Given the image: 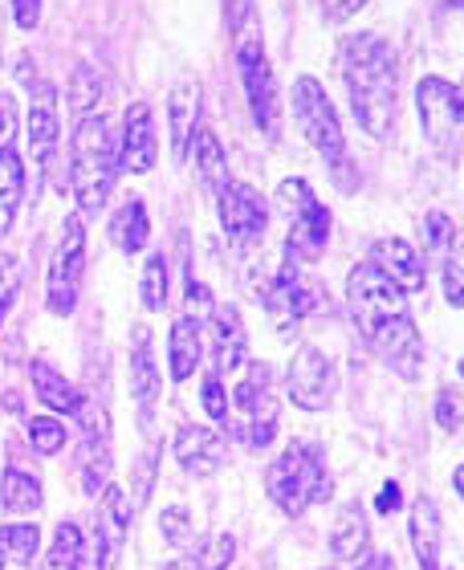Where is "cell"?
Returning <instances> with one entry per match:
<instances>
[{"mask_svg":"<svg viewBox=\"0 0 464 570\" xmlns=\"http://www.w3.org/2000/svg\"><path fill=\"white\" fill-rule=\"evenodd\" d=\"M346 302L355 314V326L363 331L375 351L392 363L399 375L416 380L419 363H424V343L412 314H407V294L392 277L383 274L375 262H363L346 274Z\"/></svg>","mask_w":464,"mask_h":570,"instance_id":"6da1fadb","label":"cell"},{"mask_svg":"<svg viewBox=\"0 0 464 570\" xmlns=\"http://www.w3.org/2000/svg\"><path fill=\"white\" fill-rule=\"evenodd\" d=\"M343 82L358 127L371 139H392L399 115V66L379 33H355L343 41Z\"/></svg>","mask_w":464,"mask_h":570,"instance_id":"7a4b0ae2","label":"cell"},{"mask_svg":"<svg viewBox=\"0 0 464 570\" xmlns=\"http://www.w3.org/2000/svg\"><path fill=\"white\" fill-rule=\"evenodd\" d=\"M228 29H233V53H237V73L245 82L249 115L265 135H277V82L274 66L265 58V37L257 24L253 0H233L228 4Z\"/></svg>","mask_w":464,"mask_h":570,"instance_id":"3957f363","label":"cell"},{"mask_svg":"<svg viewBox=\"0 0 464 570\" xmlns=\"http://www.w3.org/2000/svg\"><path fill=\"white\" fill-rule=\"evenodd\" d=\"M119 176V151L110 139V127L102 115H82V122L73 127V155H70V184L73 200L86 216H95L107 208L110 188Z\"/></svg>","mask_w":464,"mask_h":570,"instance_id":"277c9868","label":"cell"},{"mask_svg":"<svg viewBox=\"0 0 464 570\" xmlns=\"http://www.w3.org/2000/svg\"><path fill=\"white\" fill-rule=\"evenodd\" d=\"M265 493L274 498V505L289 518L306 513L309 505L334 498V481L326 473V464L314 449L306 444H289L269 469H265Z\"/></svg>","mask_w":464,"mask_h":570,"instance_id":"5b68a950","label":"cell"},{"mask_svg":"<svg viewBox=\"0 0 464 570\" xmlns=\"http://www.w3.org/2000/svg\"><path fill=\"white\" fill-rule=\"evenodd\" d=\"M233 400L240 412V440L249 449H269L277 436V395L274 371L265 363H245L240 380L233 383Z\"/></svg>","mask_w":464,"mask_h":570,"instance_id":"8992f818","label":"cell"},{"mask_svg":"<svg viewBox=\"0 0 464 570\" xmlns=\"http://www.w3.org/2000/svg\"><path fill=\"white\" fill-rule=\"evenodd\" d=\"M294 119H298L302 135L309 139V147L326 159V164H343V122H338V110H334L330 95L322 90L318 78H298L294 82Z\"/></svg>","mask_w":464,"mask_h":570,"instance_id":"52a82bcc","label":"cell"},{"mask_svg":"<svg viewBox=\"0 0 464 570\" xmlns=\"http://www.w3.org/2000/svg\"><path fill=\"white\" fill-rule=\"evenodd\" d=\"M82 274H86V225H82V216H66L58 249L49 257V277H46V302L58 318L73 314V306H78Z\"/></svg>","mask_w":464,"mask_h":570,"instance_id":"ba28073f","label":"cell"},{"mask_svg":"<svg viewBox=\"0 0 464 570\" xmlns=\"http://www.w3.org/2000/svg\"><path fill=\"white\" fill-rule=\"evenodd\" d=\"M282 200L289 204V237H286V249L298 257V262H318L326 245H330V208L309 191L306 179H286L282 184Z\"/></svg>","mask_w":464,"mask_h":570,"instance_id":"9c48e42d","label":"cell"},{"mask_svg":"<svg viewBox=\"0 0 464 570\" xmlns=\"http://www.w3.org/2000/svg\"><path fill=\"white\" fill-rule=\"evenodd\" d=\"M216 213H220V228H225L237 249L257 245L265 237V228H269V208L257 196V188L237 184V179H228L225 188L216 191Z\"/></svg>","mask_w":464,"mask_h":570,"instance_id":"30bf717a","label":"cell"},{"mask_svg":"<svg viewBox=\"0 0 464 570\" xmlns=\"http://www.w3.org/2000/svg\"><path fill=\"white\" fill-rule=\"evenodd\" d=\"M261 302L265 309H269V318H274V326L282 334H294V326H298L302 318H306L309 309H314V289H309L306 282H302L298 274V257L286 249V262H282V269H277L269 282H261Z\"/></svg>","mask_w":464,"mask_h":570,"instance_id":"8fae6325","label":"cell"},{"mask_svg":"<svg viewBox=\"0 0 464 570\" xmlns=\"http://www.w3.org/2000/svg\"><path fill=\"white\" fill-rule=\"evenodd\" d=\"M334 387H338V371L318 346H298L294 358H289L286 371V392L289 400L302 407V412H322V407L334 400Z\"/></svg>","mask_w":464,"mask_h":570,"instance_id":"7c38bea8","label":"cell"},{"mask_svg":"<svg viewBox=\"0 0 464 570\" xmlns=\"http://www.w3.org/2000/svg\"><path fill=\"white\" fill-rule=\"evenodd\" d=\"M24 135H29V155H33V196L46 179V167L58 147V90L49 82L33 86V102H29V119H24Z\"/></svg>","mask_w":464,"mask_h":570,"instance_id":"4fadbf2b","label":"cell"},{"mask_svg":"<svg viewBox=\"0 0 464 570\" xmlns=\"http://www.w3.org/2000/svg\"><path fill=\"white\" fill-rule=\"evenodd\" d=\"M82 452H78V473H82V489L90 498H98L102 489L110 485V432H107V416L95 412V407L82 404Z\"/></svg>","mask_w":464,"mask_h":570,"instance_id":"5bb4252c","label":"cell"},{"mask_svg":"<svg viewBox=\"0 0 464 570\" xmlns=\"http://www.w3.org/2000/svg\"><path fill=\"white\" fill-rule=\"evenodd\" d=\"M176 461H179V469L191 476V481H204V476H213V473H220V469H225L228 444L216 436L213 428L184 424L176 432Z\"/></svg>","mask_w":464,"mask_h":570,"instance_id":"9a60e30c","label":"cell"},{"mask_svg":"<svg viewBox=\"0 0 464 570\" xmlns=\"http://www.w3.org/2000/svg\"><path fill=\"white\" fill-rule=\"evenodd\" d=\"M416 107H419V122H424V135H428L436 147H448L456 135V122H461L453 86L444 82V78H436V73L424 78V82L416 86Z\"/></svg>","mask_w":464,"mask_h":570,"instance_id":"2e32d148","label":"cell"},{"mask_svg":"<svg viewBox=\"0 0 464 570\" xmlns=\"http://www.w3.org/2000/svg\"><path fill=\"white\" fill-rule=\"evenodd\" d=\"M119 171H131V176H144L155 167V122L151 107L147 102H135L127 107V119H122V139H119Z\"/></svg>","mask_w":464,"mask_h":570,"instance_id":"e0dca14e","label":"cell"},{"mask_svg":"<svg viewBox=\"0 0 464 570\" xmlns=\"http://www.w3.org/2000/svg\"><path fill=\"white\" fill-rule=\"evenodd\" d=\"M371 262L379 265L383 274L392 277L404 294H419L424 285H428V262H424V253H416L407 245L404 237H383L375 240V249H371Z\"/></svg>","mask_w":464,"mask_h":570,"instance_id":"ac0fdd59","label":"cell"},{"mask_svg":"<svg viewBox=\"0 0 464 570\" xmlns=\"http://www.w3.org/2000/svg\"><path fill=\"white\" fill-rule=\"evenodd\" d=\"M245 351H249V334L240 322L237 306L213 309V371L216 375H233L237 367H245Z\"/></svg>","mask_w":464,"mask_h":570,"instance_id":"d6986e66","label":"cell"},{"mask_svg":"<svg viewBox=\"0 0 464 570\" xmlns=\"http://www.w3.org/2000/svg\"><path fill=\"white\" fill-rule=\"evenodd\" d=\"M167 122H171V155L188 159L191 135H196V122H200V82L179 78L176 90L167 95Z\"/></svg>","mask_w":464,"mask_h":570,"instance_id":"ffe728a7","label":"cell"},{"mask_svg":"<svg viewBox=\"0 0 464 570\" xmlns=\"http://www.w3.org/2000/svg\"><path fill=\"white\" fill-rule=\"evenodd\" d=\"M167 355H171V380L184 383L196 375V367L204 363V331L200 318L191 314H179L171 322V343H167Z\"/></svg>","mask_w":464,"mask_h":570,"instance_id":"44dd1931","label":"cell"},{"mask_svg":"<svg viewBox=\"0 0 464 570\" xmlns=\"http://www.w3.org/2000/svg\"><path fill=\"white\" fill-rule=\"evenodd\" d=\"M407 534H412V550H416L419 570H441V513H436V501L416 498Z\"/></svg>","mask_w":464,"mask_h":570,"instance_id":"7402d4cb","label":"cell"},{"mask_svg":"<svg viewBox=\"0 0 464 570\" xmlns=\"http://www.w3.org/2000/svg\"><path fill=\"white\" fill-rule=\"evenodd\" d=\"M131 510L135 505H131V498H127V489L122 485L102 489V505H98V513H95V530H98V538L107 542L110 559H115L119 547L127 542V530H131V518H135Z\"/></svg>","mask_w":464,"mask_h":570,"instance_id":"603a6c76","label":"cell"},{"mask_svg":"<svg viewBox=\"0 0 464 570\" xmlns=\"http://www.w3.org/2000/svg\"><path fill=\"white\" fill-rule=\"evenodd\" d=\"M29 375H33L37 400H41L49 412H66V416H78V412H82L86 400L78 395V387H73L58 367H49L46 358H37L33 367H29Z\"/></svg>","mask_w":464,"mask_h":570,"instance_id":"cb8c5ba5","label":"cell"},{"mask_svg":"<svg viewBox=\"0 0 464 570\" xmlns=\"http://www.w3.org/2000/svg\"><path fill=\"white\" fill-rule=\"evenodd\" d=\"M367 542H371L367 513L351 501V505H343V513H338V518H334V525H330V554L338 562H351V559H358V554L367 550Z\"/></svg>","mask_w":464,"mask_h":570,"instance_id":"d4e9b609","label":"cell"},{"mask_svg":"<svg viewBox=\"0 0 464 570\" xmlns=\"http://www.w3.org/2000/svg\"><path fill=\"white\" fill-rule=\"evenodd\" d=\"M131 395L139 400V407H151L155 395H159V367H155V351H151V331L147 326H135V351H131Z\"/></svg>","mask_w":464,"mask_h":570,"instance_id":"484cf974","label":"cell"},{"mask_svg":"<svg viewBox=\"0 0 464 570\" xmlns=\"http://www.w3.org/2000/svg\"><path fill=\"white\" fill-rule=\"evenodd\" d=\"M24 191H29V179H24L21 155H17L12 142H4V147H0V233L12 225V216H17V208H21V200H24Z\"/></svg>","mask_w":464,"mask_h":570,"instance_id":"4316f807","label":"cell"},{"mask_svg":"<svg viewBox=\"0 0 464 570\" xmlns=\"http://www.w3.org/2000/svg\"><path fill=\"white\" fill-rule=\"evenodd\" d=\"M188 155H196V171H200L204 188L216 196V191L228 184V155H225V147H220V139H216L208 127H196Z\"/></svg>","mask_w":464,"mask_h":570,"instance_id":"83f0119b","label":"cell"},{"mask_svg":"<svg viewBox=\"0 0 464 570\" xmlns=\"http://www.w3.org/2000/svg\"><path fill=\"white\" fill-rule=\"evenodd\" d=\"M41 550V530L29 522L0 525V570H29Z\"/></svg>","mask_w":464,"mask_h":570,"instance_id":"f1b7e54d","label":"cell"},{"mask_svg":"<svg viewBox=\"0 0 464 570\" xmlns=\"http://www.w3.org/2000/svg\"><path fill=\"white\" fill-rule=\"evenodd\" d=\"M233 559H237V538L213 534V538H204L200 547H191L184 559L167 562L164 570H228Z\"/></svg>","mask_w":464,"mask_h":570,"instance_id":"f546056e","label":"cell"},{"mask_svg":"<svg viewBox=\"0 0 464 570\" xmlns=\"http://www.w3.org/2000/svg\"><path fill=\"white\" fill-rule=\"evenodd\" d=\"M0 505L9 513H37L41 510V481L33 473H24L17 464H9L0 473Z\"/></svg>","mask_w":464,"mask_h":570,"instance_id":"4dcf8cb0","label":"cell"},{"mask_svg":"<svg viewBox=\"0 0 464 570\" xmlns=\"http://www.w3.org/2000/svg\"><path fill=\"white\" fill-rule=\"evenodd\" d=\"M115 240H119L122 253H144L147 249V237H151V225H147V208L144 200H127L115 216V225H110Z\"/></svg>","mask_w":464,"mask_h":570,"instance_id":"1f68e13d","label":"cell"},{"mask_svg":"<svg viewBox=\"0 0 464 570\" xmlns=\"http://www.w3.org/2000/svg\"><path fill=\"white\" fill-rule=\"evenodd\" d=\"M82 554V530L73 522H58L53 525V547H49V570H73Z\"/></svg>","mask_w":464,"mask_h":570,"instance_id":"d6a6232c","label":"cell"},{"mask_svg":"<svg viewBox=\"0 0 464 570\" xmlns=\"http://www.w3.org/2000/svg\"><path fill=\"white\" fill-rule=\"evenodd\" d=\"M444 253H448L444 257V297H448V306L464 309V237H453Z\"/></svg>","mask_w":464,"mask_h":570,"instance_id":"836d02e7","label":"cell"},{"mask_svg":"<svg viewBox=\"0 0 464 570\" xmlns=\"http://www.w3.org/2000/svg\"><path fill=\"white\" fill-rule=\"evenodd\" d=\"M98 98H102V78H98V70L95 66H78L70 82V107L78 110V115H90Z\"/></svg>","mask_w":464,"mask_h":570,"instance_id":"e575fe53","label":"cell"},{"mask_svg":"<svg viewBox=\"0 0 464 570\" xmlns=\"http://www.w3.org/2000/svg\"><path fill=\"white\" fill-rule=\"evenodd\" d=\"M29 444L41 456H53V452L66 449V424L58 416H33L29 420Z\"/></svg>","mask_w":464,"mask_h":570,"instance_id":"d590c367","label":"cell"},{"mask_svg":"<svg viewBox=\"0 0 464 570\" xmlns=\"http://www.w3.org/2000/svg\"><path fill=\"white\" fill-rule=\"evenodd\" d=\"M144 306L147 309L167 306V257L164 253H155L144 269Z\"/></svg>","mask_w":464,"mask_h":570,"instance_id":"8d00e7d4","label":"cell"},{"mask_svg":"<svg viewBox=\"0 0 464 570\" xmlns=\"http://www.w3.org/2000/svg\"><path fill=\"white\" fill-rule=\"evenodd\" d=\"M200 404H204V412L216 420V424H228V395H225V383H220V375H216V371H208V375H204Z\"/></svg>","mask_w":464,"mask_h":570,"instance_id":"74e56055","label":"cell"},{"mask_svg":"<svg viewBox=\"0 0 464 570\" xmlns=\"http://www.w3.org/2000/svg\"><path fill=\"white\" fill-rule=\"evenodd\" d=\"M419 228H424V249H432V253H444L456 237L453 220H448L444 213H428L424 220H419Z\"/></svg>","mask_w":464,"mask_h":570,"instance_id":"f35d334b","label":"cell"},{"mask_svg":"<svg viewBox=\"0 0 464 570\" xmlns=\"http://www.w3.org/2000/svg\"><path fill=\"white\" fill-rule=\"evenodd\" d=\"M159 534L171 542V547H184L191 534V513L184 505H171V510L159 513Z\"/></svg>","mask_w":464,"mask_h":570,"instance_id":"ab89813d","label":"cell"},{"mask_svg":"<svg viewBox=\"0 0 464 570\" xmlns=\"http://www.w3.org/2000/svg\"><path fill=\"white\" fill-rule=\"evenodd\" d=\"M107 562H110V550H107V542L98 538V530L90 538H82V554H78L73 570H107Z\"/></svg>","mask_w":464,"mask_h":570,"instance_id":"60d3db41","label":"cell"},{"mask_svg":"<svg viewBox=\"0 0 464 570\" xmlns=\"http://www.w3.org/2000/svg\"><path fill=\"white\" fill-rule=\"evenodd\" d=\"M155 461H159V444H151V449L144 452V461H139V469H135V501H131V505H144L147 493H151Z\"/></svg>","mask_w":464,"mask_h":570,"instance_id":"b9f144b4","label":"cell"},{"mask_svg":"<svg viewBox=\"0 0 464 570\" xmlns=\"http://www.w3.org/2000/svg\"><path fill=\"white\" fill-rule=\"evenodd\" d=\"M436 424H441L444 432H456V428L464 424V407H461V400H456L453 392L436 395Z\"/></svg>","mask_w":464,"mask_h":570,"instance_id":"7bdbcfd3","label":"cell"},{"mask_svg":"<svg viewBox=\"0 0 464 570\" xmlns=\"http://www.w3.org/2000/svg\"><path fill=\"white\" fill-rule=\"evenodd\" d=\"M184 314H191V318H208L213 314V294H208V285L196 282V274L188 269V309Z\"/></svg>","mask_w":464,"mask_h":570,"instance_id":"ee69618b","label":"cell"},{"mask_svg":"<svg viewBox=\"0 0 464 570\" xmlns=\"http://www.w3.org/2000/svg\"><path fill=\"white\" fill-rule=\"evenodd\" d=\"M12 294H17V269L9 257H0V326H4V314L12 306Z\"/></svg>","mask_w":464,"mask_h":570,"instance_id":"f6af8a7d","label":"cell"},{"mask_svg":"<svg viewBox=\"0 0 464 570\" xmlns=\"http://www.w3.org/2000/svg\"><path fill=\"white\" fill-rule=\"evenodd\" d=\"M363 4H367V0H322V12H326V21L343 24V21H351Z\"/></svg>","mask_w":464,"mask_h":570,"instance_id":"bcb514c9","label":"cell"},{"mask_svg":"<svg viewBox=\"0 0 464 570\" xmlns=\"http://www.w3.org/2000/svg\"><path fill=\"white\" fill-rule=\"evenodd\" d=\"M9 4L21 29H37V21H41V0H9Z\"/></svg>","mask_w":464,"mask_h":570,"instance_id":"7dc6e473","label":"cell"},{"mask_svg":"<svg viewBox=\"0 0 464 570\" xmlns=\"http://www.w3.org/2000/svg\"><path fill=\"white\" fill-rule=\"evenodd\" d=\"M399 501H404L399 485H395V481H387V485L379 489V498H375V513H395V510H399Z\"/></svg>","mask_w":464,"mask_h":570,"instance_id":"c3c4849f","label":"cell"},{"mask_svg":"<svg viewBox=\"0 0 464 570\" xmlns=\"http://www.w3.org/2000/svg\"><path fill=\"white\" fill-rule=\"evenodd\" d=\"M12 131V102L9 98H0V139Z\"/></svg>","mask_w":464,"mask_h":570,"instance_id":"681fc988","label":"cell"},{"mask_svg":"<svg viewBox=\"0 0 464 570\" xmlns=\"http://www.w3.org/2000/svg\"><path fill=\"white\" fill-rule=\"evenodd\" d=\"M453 95H456V115H461V119H464V82H461V86H456Z\"/></svg>","mask_w":464,"mask_h":570,"instance_id":"f907efd6","label":"cell"},{"mask_svg":"<svg viewBox=\"0 0 464 570\" xmlns=\"http://www.w3.org/2000/svg\"><path fill=\"white\" fill-rule=\"evenodd\" d=\"M453 485H456V493H461V498H464V464L453 473Z\"/></svg>","mask_w":464,"mask_h":570,"instance_id":"816d5d0a","label":"cell"},{"mask_svg":"<svg viewBox=\"0 0 464 570\" xmlns=\"http://www.w3.org/2000/svg\"><path fill=\"white\" fill-rule=\"evenodd\" d=\"M448 4H456V9H464V0H448Z\"/></svg>","mask_w":464,"mask_h":570,"instance_id":"f5cc1de1","label":"cell"},{"mask_svg":"<svg viewBox=\"0 0 464 570\" xmlns=\"http://www.w3.org/2000/svg\"><path fill=\"white\" fill-rule=\"evenodd\" d=\"M383 570H395V562H383Z\"/></svg>","mask_w":464,"mask_h":570,"instance_id":"db71d44e","label":"cell"},{"mask_svg":"<svg viewBox=\"0 0 464 570\" xmlns=\"http://www.w3.org/2000/svg\"><path fill=\"white\" fill-rule=\"evenodd\" d=\"M456 371H461V380H464V358H461V367H456Z\"/></svg>","mask_w":464,"mask_h":570,"instance_id":"11a10c76","label":"cell"}]
</instances>
